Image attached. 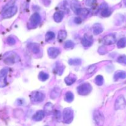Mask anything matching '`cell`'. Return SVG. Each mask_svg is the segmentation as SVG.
<instances>
[{
  "instance_id": "1",
  "label": "cell",
  "mask_w": 126,
  "mask_h": 126,
  "mask_svg": "<svg viewBox=\"0 0 126 126\" xmlns=\"http://www.w3.org/2000/svg\"><path fill=\"white\" fill-rule=\"evenodd\" d=\"M19 60V57L16 53L9 52L4 55L3 61L6 65H12L18 62Z\"/></svg>"
},
{
  "instance_id": "2",
  "label": "cell",
  "mask_w": 126,
  "mask_h": 126,
  "mask_svg": "<svg viewBox=\"0 0 126 126\" xmlns=\"http://www.w3.org/2000/svg\"><path fill=\"white\" fill-rule=\"evenodd\" d=\"M17 11V7L15 6H6L2 11V17L4 18H9L14 16Z\"/></svg>"
},
{
  "instance_id": "3",
  "label": "cell",
  "mask_w": 126,
  "mask_h": 126,
  "mask_svg": "<svg viewBox=\"0 0 126 126\" xmlns=\"http://www.w3.org/2000/svg\"><path fill=\"white\" fill-rule=\"evenodd\" d=\"M63 121L66 124H70L74 119V111L70 108H64L63 112Z\"/></svg>"
},
{
  "instance_id": "4",
  "label": "cell",
  "mask_w": 126,
  "mask_h": 126,
  "mask_svg": "<svg viewBox=\"0 0 126 126\" xmlns=\"http://www.w3.org/2000/svg\"><path fill=\"white\" fill-rule=\"evenodd\" d=\"M30 98L31 102L33 103H40L42 102L45 98V94L40 91L32 92L30 95Z\"/></svg>"
},
{
  "instance_id": "5",
  "label": "cell",
  "mask_w": 126,
  "mask_h": 126,
  "mask_svg": "<svg viewBox=\"0 0 126 126\" xmlns=\"http://www.w3.org/2000/svg\"><path fill=\"white\" fill-rule=\"evenodd\" d=\"M91 90H92V87L91 84L88 82L82 84L77 87V92L80 95H86L89 94L91 92Z\"/></svg>"
},
{
  "instance_id": "6",
  "label": "cell",
  "mask_w": 126,
  "mask_h": 126,
  "mask_svg": "<svg viewBox=\"0 0 126 126\" xmlns=\"http://www.w3.org/2000/svg\"><path fill=\"white\" fill-rule=\"evenodd\" d=\"M9 72V68H4L0 71V87H4L7 86V76Z\"/></svg>"
},
{
  "instance_id": "7",
  "label": "cell",
  "mask_w": 126,
  "mask_h": 126,
  "mask_svg": "<svg viewBox=\"0 0 126 126\" xmlns=\"http://www.w3.org/2000/svg\"><path fill=\"white\" fill-rule=\"evenodd\" d=\"M93 119L98 126H102L105 122V117L100 111L95 110L93 113Z\"/></svg>"
},
{
  "instance_id": "8",
  "label": "cell",
  "mask_w": 126,
  "mask_h": 126,
  "mask_svg": "<svg viewBox=\"0 0 126 126\" xmlns=\"http://www.w3.org/2000/svg\"><path fill=\"white\" fill-rule=\"evenodd\" d=\"M126 105V102L124 96L120 95L116 100V102H115L114 103V108L116 110H122L125 108Z\"/></svg>"
},
{
  "instance_id": "9",
  "label": "cell",
  "mask_w": 126,
  "mask_h": 126,
  "mask_svg": "<svg viewBox=\"0 0 126 126\" xmlns=\"http://www.w3.org/2000/svg\"><path fill=\"white\" fill-rule=\"evenodd\" d=\"M116 41V36L114 34H109L105 36L102 39V42L105 45L109 46L114 44Z\"/></svg>"
},
{
  "instance_id": "10",
  "label": "cell",
  "mask_w": 126,
  "mask_h": 126,
  "mask_svg": "<svg viewBox=\"0 0 126 126\" xmlns=\"http://www.w3.org/2000/svg\"><path fill=\"white\" fill-rule=\"evenodd\" d=\"M93 43V39L92 36L90 35H88L87 34H85L84 36L81 41V43L82 46L85 47H88L92 45Z\"/></svg>"
},
{
  "instance_id": "11",
  "label": "cell",
  "mask_w": 126,
  "mask_h": 126,
  "mask_svg": "<svg viewBox=\"0 0 126 126\" xmlns=\"http://www.w3.org/2000/svg\"><path fill=\"white\" fill-rule=\"evenodd\" d=\"M41 22V16L37 12L33 14L30 18V23L32 27H37Z\"/></svg>"
},
{
  "instance_id": "12",
  "label": "cell",
  "mask_w": 126,
  "mask_h": 126,
  "mask_svg": "<svg viewBox=\"0 0 126 126\" xmlns=\"http://www.w3.org/2000/svg\"><path fill=\"white\" fill-rule=\"evenodd\" d=\"M60 50L58 48L51 47L48 49V55L51 59H55L60 54Z\"/></svg>"
},
{
  "instance_id": "13",
  "label": "cell",
  "mask_w": 126,
  "mask_h": 126,
  "mask_svg": "<svg viewBox=\"0 0 126 126\" xmlns=\"http://www.w3.org/2000/svg\"><path fill=\"white\" fill-rule=\"evenodd\" d=\"M45 116V113L43 110H39L35 113L32 117V119L35 121H40Z\"/></svg>"
},
{
  "instance_id": "14",
  "label": "cell",
  "mask_w": 126,
  "mask_h": 126,
  "mask_svg": "<svg viewBox=\"0 0 126 126\" xmlns=\"http://www.w3.org/2000/svg\"><path fill=\"white\" fill-rule=\"evenodd\" d=\"M93 33L95 35L101 34L103 31V27L100 23H95L93 25Z\"/></svg>"
},
{
  "instance_id": "15",
  "label": "cell",
  "mask_w": 126,
  "mask_h": 126,
  "mask_svg": "<svg viewBox=\"0 0 126 126\" xmlns=\"http://www.w3.org/2000/svg\"><path fill=\"white\" fill-rule=\"evenodd\" d=\"M64 12L63 11H57L53 15V19L57 23H59L64 18Z\"/></svg>"
},
{
  "instance_id": "16",
  "label": "cell",
  "mask_w": 126,
  "mask_h": 126,
  "mask_svg": "<svg viewBox=\"0 0 126 126\" xmlns=\"http://www.w3.org/2000/svg\"><path fill=\"white\" fill-rule=\"evenodd\" d=\"M76 80L77 77L75 76V75H73V74H70L69 76L65 78L64 81L67 86H70V85L73 84L76 81Z\"/></svg>"
},
{
  "instance_id": "17",
  "label": "cell",
  "mask_w": 126,
  "mask_h": 126,
  "mask_svg": "<svg viewBox=\"0 0 126 126\" xmlns=\"http://www.w3.org/2000/svg\"><path fill=\"white\" fill-rule=\"evenodd\" d=\"M126 78V73L123 71H117L114 75V79L115 81L119 79H123Z\"/></svg>"
},
{
  "instance_id": "18",
  "label": "cell",
  "mask_w": 126,
  "mask_h": 126,
  "mask_svg": "<svg viewBox=\"0 0 126 126\" xmlns=\"http://www.w3.org/2000/svg\"><path fill=\"white\" fill-rule=\"evenodd\" d=\"M28 48L35 54H38L40 52V46L38 45V44H37V43H29V44H28Z\"/></svg>"
},
{
  "instance_id": "19",
  "label": "cell",
  "mask_w": 126,
  "mask_h": 126,
  "mask_svg": "<svg viewBox=\"0 0 126 126\" xmlns=\"http://www.w3.org/2000/svg\"><path fill=\"white\" fill-rule=\"evenodd\" d=\"M61 93V90L59 87H54L53 89L50 94V97L51 99L55 100L59 96Z\"/></svg>"
},
{
  "instance_id": "20",
  "label": "cell",
  "mask_w": 126,
  "mask_h": 126,
  "mask_svg": "<svg viewBox=\"0 0 126 126\" xmlns=\"http://www.w3.org/2000/svg\"><path fill=\"white\" fill-rule=\"evenodd\" d=\"M75 13L77 15H79V16H82L84 17H86L90 13V11H89L88 9L86 8H80L78 9L75 12Z\"/></svg>"
},
{
  "instance_id": "21",
  "label": "cell",
  "mask_w": 126,
  "mask_h": 126,
  "mask_svg": "<svg viewBox=\"0 0 126 126\" xmlns=\"http://www.w3.org/2000/svg\"><path fill=\"white\" fill-rule=\"evenodd\" d=\"M67 33L66 31L64 30H61L58 32V40L60 42L63 41L67 38Z\"/></svg>"
},
{
  "instance_id": "22",
  "label": "cell",
  "mask_w": 126,
  "mask_h": 126,
  "mask_svg": "<svg viewBox=\"0 0 126 126\" xmlns=\"http://www.w3.org/2000/svg\"><path fill=\"white\" fill-rule=\"evenodd\" d=\"M53 105L51 102L46 103L44 107V111L45 113L49 114L53 112Z\"/></svg>"
},
{
  "instance_id": "23",
  "label": "cell",
  "mask_w": 126,
  "mask_h": 126,
  "mask_svg": "<svg viewBox=\"0 0 126 126\" xmlns=\"http://www.w3.org/2000/svg\"><path fill=\"white\" fill-rule=\"evenodd\" d=\"M111 11H110L109 9L108 8L107 5H106L105 6H103V9L101 12V16L103 17H107L111 15Z\"/></svg>"
},
{
  "instance_id": "24",
  "label": "cell",
  "mask_w": 126,
  "mask_h": 126,
  "mask_svg": "<svg viewBox=\"0 0 126 126\" xmlns=\"http://www.w3.org/2000/svg\"><path fill=\"white\" fill-rule=\"evenodd\" d=\"M74 98V95L73 93L70 91H67L65 95V100L68 103H71L73 102Z\"/></svg>"
},
{
  "instance_id": "25",
  "label": "cell",
  "mask_w": 126,
  "mask_h": 126,
  "mask_svg": "<svg viewBox=\"0 0 126 126\" xmlns=\"http://www.w3.org/2000/svg\"><path fill=\"white\" fill-rule=\"evenodd\" d=\"M64 66H63L61 64H59V63H57L56 65L55 68H54V71L56 72V73L58 74V75H61L62 74V73L64 71Z\"/></svg>"
},
{
  "instance_id": "26",
  "label": "cell",
  "mask_w": 126,
  "mask_h": 126,
  "mask_svg": "<svg viewBox=\"0 0 126 126\" xmlns=\"http://www.w3.org/2000/svg\"><path fill=\"white\" fill-rule=\"evenodd\" d=\"M38 79H39L41 81L44 82V81H46V80L48 79V78H49V75H48V73H46L44 72V71H41V72H40V73L38 74Z\"/></svg>"
},
{
  "instance_id": "27",
  "label": "cell",
  "mask_w": 126,
  "mask_h": 126,
  "mask_svg": "<svg viewBox=\"0 0 126 126\" xmlns=\"http://www.w3.org/2000/svg\"><path fill=\"white\" fill-rule=\"evenodd\" d=\"M68 63L70 65L77 66L82 63V60L80 59H70L68 61Z\"/></svg>"
},
{
  "instance_id": "28",
  "label": "cell",
  "mask_w": 126,
  "mask_h": 126,
  "mask_svg": "<svg viewBox=\"0 0 126 126\" xmlns=\"http://www.w3.org/2000/svg\"><path fill=\"white\" fill-rule=\"evenodd\" d=\"M55 38V34L53 32L49 31V32H47V33L45 35V40L46 42L50 41L53 40Z\"/></svg>"
},
{
  "instance_id": "29",
  "label": "cell",
  "mask_w": 126,
  "mask_h": 126,
  "mask_svg": "<svg viewBox=\"0 0 126 126\" xmlns=\"http://www.w3.org/2000/svg\"><path fill=\"white\" fill-rule=\"evenodd\" d=\"M126 46V39L123 38L120 39L117 43V47L119 49H122L124 48Z\"/></svg>"
},
{
  "instance_id": "30",
  "label": "cell",
  "mask_w": 126,
  "mask_h": 126,
  "mask_svg": "<svg viewBox=\"0 0 126 126\" xmlns=\"http://www.w3.org/2000/svg\"><path fill=\"white\" fill-rule=\"evenodd\" d=\"M80 5L77 1H76V0H73V1H72L71 8L74 11V12H75L78 9L80 8Z\"/></svg>"
},
{
  "instance_id": "31",
  "label": "cell",
  "mask_w": 126,
  "mask_h": 126,
  "mask_svg": "<svg viewBox=\"0 0 126 126\" xmlns=\"http://www.w3.org/2000/svg\"><path fill=\"white\" fill-rule=\"evenodd\" d=\"M95 81L96 85H98V86H102L104 81L103 77V76H101V75H98V76H96V78H95Z\"/></svg>"
},
{
  "instance_id": "32",
  "label": "cell",
  "mask_w": 126,
  "mask_h": 126,
  "mask_svg": "<svg viewBox=\"0 0 126 126\" xmlns=\"http://www.w3.org/2000/svg\"><path fill=\"white\" fill-rule=\"evenodd\" d=\"M75 46L74 42L71 40H67L65 41V43H64V47L65 49H71L73 48Z\"/></svg>"
},
{
  "instance_id": "33",
  "label": "cell",
  "mask_w": 126,
  "mask_h": 126,
  "mask_svg": "<svg viewBox=\"0 0 126 126\" xmlns=\"http://www.w3.org/2000/svg\"><path fill=\"white\" fill-rule=\"evenodd\" d=\"M117 62H119V63L126 65V55H122L119 56L117 58Z\"/></svg>"
},
{
  "instance_id": "34",
  "label": "cell",
  "mask_w": 126,
  "mask_h": 126,
  "mask_svg": "<svg viewBox=\"0 0 126 126\" xmlns=\"http://www.w3.org/2000/svg\"><path fill=\"white\" fill-rule=\"evenodd\" d=\"M7 44H9V45H14V44H16V39L12 36L8 37L7 39Z\"/></svg>"
},
{
  "instance_id": "35",
  "label": "cell",
  "mask_w": 126,
  "mask_h": 126,
  "mask_svg": "<svg viewBox=\"0 0 126 126\" xmlns=\"http://www.w3.org/2000/svg\"><path fill=\"white\" fill-rule=\"evenodd\" d=\"M96 1L97 0H86L85 1V4L87 6H93V5H95L96 4Z\"/></svg>"
},
{
  "instance_id": "36",
  "label": "cell",
  "mask_w": 126,
  "mask_h": 126,
  "mask_svg": "<svg viewBox=\"0 0 126 126\" xmlns=\"http://www.w3.org/2000/svg\"><path fill=\"white\" fill-rule=\"evenodd\" d=\"M96 65H91V66H90V67H89V68L88 69V73L89 74L92 73L95 70H96Z\"/></svg>"
},
{
  "instance_id": "37",
  "label": "cell",
  "mask_w": 126,
  "mask_h": 126,
  "mask_svg": "<svg viewBox=\"0 0 126 126\" xmlns=\"http://www.w3.org/2000/svg\"><path fill=\"white\" fill-rule=\"evenodd\" d=\"M74 21L76 24H80L82 23V18L80 17H77L74 18Z\"/></svg>"
},
{
  "instance_id": "38",
  "label": "cell",
  "mask_w": 126,
  "mask_h": 126,
  "mask_svg": "<svg viewBox=\"0 0 126 126\" xmlns=\"http://www.w3.org/2000/svg\"><path fill=\"white\" fill-rule=\"evenodd\" d=\"M55 114H56V118L59 119V118H61V113L59 111H58V110L55 111Z\"/></svg>"
},
{
  "instance_id": "39",
  "label": "cell",
  "mask_w": 126,
  "mask_h": 126,
  "mask_svg": "<svg viewBox=\"0 0 126 126\" xmlns=\"http://www.w3.org/2000/svg\"><path fill=\"white\" fill-rule=\"evenodd\" d=\"M124 3L125 6L126 7V0H124Z\"/></svg>"
},
{
  "instance_id": "40",
  "label": "cell",
  "mask_w": 126,
  "mask_h": 126,
  "mask_svg": "<svg viewBox=\"0 0 126 126\" xmlns=\"http://www.w3.org/2000/svg\"><path fill=\"white\" fill-rule=\"evenodd\" d=\"M48 126V125H46V126Z\"/></svg>"
}]
</instances>
